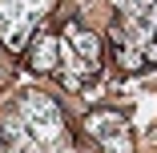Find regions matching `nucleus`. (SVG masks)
I'll return each instance as SVG.
<instances>
[{
    "instance_id": "obj_1",
    "label": "nucleus",
    "mask_w": 157,
    "mask_h": 153,
    "mask_svg": "<svg viewBox=\"0 0 157 153\" xmlns=\"http://www.w3.org/2000/svg\"><path fill=\"white\" fill-rule=\"evenodd\" d=\"M109 52L125 73H145L157 65V0H129L117 8Z\"/></svg>"
},
{
    "instance_id": "obj_3",
    "label": "nucleus",
    "mask_w": 157,
    "mask_h": 153,
    "mask_svg": "<svg viewBox=\"0 0 157 153\" xmlns=\"http://www.w3.org/2000/svg\"><path fill=\"white\" fill-rule=\"evenodd\" d=\"M44 16H48V0H0V40H4V48L20 52Z\"/></svg>"
},
{
    "instance_id": "obj_2",
    "label": "nucleus",
    "mask_w": 157,
    "mask_h": 153,
    "mask_svg": "<svg viewBox=\"0 0 157 153\" xmlns=\"http://www.w3.org/2000/svg\"><path fill=\"white\" fill-rule=\"evenodd\" d=\"M101 56H105V40L97 33H89L81 20H69L56 36V77L69 89H85L93 85V77L101 73Z\"/></svg>"
},
{
    "instance_id": "obj_4",
    "label": "nucleus",
    "mask_w": 157,
    "mask_h": 153,
    "mask_svg": "<svg viewBox=\"0 0 157 153\" xmlns=\"http://www.w3.org/2000/svg\"><path fill=\"white\" fill-rule=\"evenodd\" d=\"M85 133L97 141L105 153H133V133H129V121L113 109L101 113H89L85 117Z\"/></svg>"
}]
</instances>
